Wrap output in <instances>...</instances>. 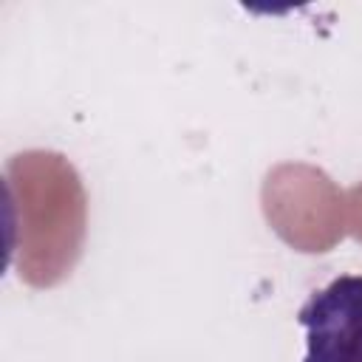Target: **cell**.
Returning a JSON list of instances; mask_svg holds the SVG:
<instances>
[{
	"label": "cell",
	"instance_id": "obj_1",
	"mask_svg": "<svg viewBox=\"0 0 362 362\" xmlns=\"http://www.w3.org/2000/svg\"><path fill=\"white\" fill-rule=\"evenodd\" d=\"M303 362H362V274H339L297 311Z\"/></svg>",
	"mask_w": 362,
	"mask_h": 362
}]
</instances>
